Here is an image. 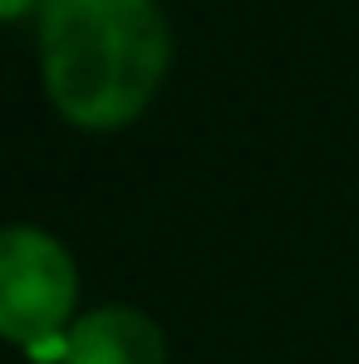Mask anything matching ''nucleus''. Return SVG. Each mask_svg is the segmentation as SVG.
<instances>
[{
  "label": "nucleus",
  "instance_id": "obj_3",
  "mask_svg": "<svg viewBox=\"0 0 359 364\" xmlns=\"http://www.w3.org/2000/svg\"><path fill=\"white\" fill-rule=\"evenodd\" d=\"M163 335L158 325L133 305H104L84 320H74L64 364H163Z\"/></svg>",
  "mask_w": 359,
  "mask_h": 364
},
{
  "label": "nucleus",
  "instance_id": "obj_2",
  "mask_svg": "<svg viewBox=\"0 0 359 364\" xmlns=\"http://www.w3.org/2000/svg\"><path fill=\"white\" fill-rule=\"evenodd\" d=\"M79 301L74 256L40 227H0V340L35 350L69 330Z\"/></svg>",
  "mask_w": 359,
  "mask_h": 364
},
{
  "label": "nucleus",
  "instance_id": "obj_1",
  "mask_svg": "<svg viewBox=\"0 0 359 364\" xmlns=\"http://www.w3.org/2000/svg\"><path fill=\"white\" fill-rule=\"evenodd\" d=\"M173 64L158 0H45L40 74L74 128L114 133L138 119Z\"/></svg>",
  "mask_w": 359,
  "mask_h": 364
},
{
  "label": "nucleus",
  "instance_id": "obj_4",
  "mask_svg": "<svg viewBox=\"0 0 359 364\" xmlns=\"http://www.w3.org/2000/svg\"><path fill=\"white\" fill-rule=\"evenodd\" d=\"M35 5H45V0H0V25H5V20H20V15H30Z\"/></svg>",
  "mask_w": 359,
  "mask_h": 364
}]
</instances>
